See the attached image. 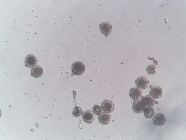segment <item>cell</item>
<instances>
[{
  "label": "cell",
  "mask_w": 186,
  "mask_h": 140,
  "mask_svg": "<svg viewBox=\"0 0 186 140\" xmlns=\"http://www.w3.org/2000/svg\"><path fill=\"white\" fill-rule=\"evenodd\" d=\"M43 74V69L40 66H36L31 70V75L35 78H39Z\"/></svg>",
  "instance_id": "cell-13"
},
{
  "label": "cell",
  "mask_w": 186,
  "mask_h": 140,
  "mask_svg": "<svg viewBox=\"0 0 186 140\" xmlns=\"http://www.w3.org/2000/svg\"><path fill=\"white\" fill-rule=\"evenodd\" d=\"M82 112L81 108L79 107L76 106L74 109L72 113L75 117H78L82 115Z\"/></svg>",
  "instance_id": "cell-15"
},
{
  "label": "cell",
  "mask_w": 186,
  "mask_h": 140,
  "mask_svg": "<svg viewBox=\"0 0 186 140\" xmlns=\"http://www.w3.org/2000/svg\"><path fill=\"white\" fill-rule=\"evenodd\" d=\"M166 119L165 116L162 113H159L156 114L154 117L153 122L156 125L161 126L164 125L165 123Z\"/></svg>",
  "instance_id": "cell-11"
},
{
  "label": "cell",
  "mask_w": 186,
  "mask_h": 140,
  "mask_svg": "<svg viewBox=\"0 0 186 140\" xmlns=\"http://www.w3.org/2000/svg\"><path fill=\"white\" fill-rule=\"evenodd\" d=\"M99 122L103 125L108 124L110 121L111 117L109 114L106 112L100 114L98 117Z\"/></svg>",
  "instance_id": "cell-12"
},
{
  "label": "cell",
  "mask_w": 186,
  "mask_h": 140,
  "mask_svg": "<svg viewBox=\"0 0 186 140\" xmlns=\"http://www.w3.org/2000/svg\"><path fill=\"white\" fill-rule=\"evenodd\" d=\"M162 94L163 91L162 88L158 86L153 87L149 92V94L155 99L160 98L162 96Z\"/></svg>",
  "instance_id": "cell-10"
},
{
  "label": "cell",
  "mask_w": 186,
  "mask_h": 140,
  "mask_svg": "<svg viewBox=\"0 0 186 140\" xmlns=\"http://www.w3.org/2000/svg\"><path fill=\"white\" fill-rule=\"evenodd\" d=\"M37 62V58L33 54H29L25 58V63L26 66L27 67L29 68L32 67L36 65Z\"/></svg>",
  "instance_id": "cell-2"
},
{
  "label": "cell",
  "mask_w": 186,
  "mask_h": 140,
  "mask_svg": "<svg viewBox=\"0 0 186 140\" xmlns=\"http://www.w3.org/2000/svg\"><path fill=\"white\" fill-rule=\"evenodd\" d=\"M94 118V113L90 110H87L84 111L82 115L83 120L86 123L90 124Z\"/></svg>",
  "instance_id": "cell-9"
},
{
  "label": "cell",
  "mask_w": 186,
  "mask_h": 140,
  "mask_svg": "<svg viewBox=\"0 0 186 140\" xmlns=\"http://www.w3.org/2000/svg\"><path fill=\"white\" fill-rule=\"evenodd\" d=\"M99 29L101 33L105 36L109 35L112 30V25L108 22H104L100 24Z\"/></svg>",
  "instance_id": "cell-3"
},
{
  "label": "cell",
  "mask_w": 186,
  "mask_h": 140,
  "mask_svg": "<svg viewBox=\"0 0 186 140\" xmlns=\"http://www.w3.org/2000/svg\"><path fill=\"white\" fill-rule=\"evenodd\" d=\"M101 107L104 112L110 113L114 110L115 106L113 103L110 100H105L102 103Z\"/></svg>",
  "instance_id": "cell-6"
},
{
  "label": "cell",
  "mask_w": 186,
  "mask_h": 140,
  "mask_svg": "<svg viewBox=\"0 0 186 140\" xmlns=\"http://www.w3.org/2000/svg\"><path fill=\"white\" fill-rule=\"evenodd\" d=\"M140 98L142 102L146 108L153 107L155 104V99L149 95H147L145 97L142 96Z\"/></svg>",
  "instance_id": "cell-4"
},
{
  "label": "cell",
  "mask_w": 186,
  "mask_h": 140,
  "mask_svg": "<svg viewBox=\"0 0 186 140\" xmlns=\"http://www.w3.org/2000/svg\"><path fill=\"white\" fill-rule=\"evenodd\" d=\"M135 83L138 88L142 89L146 88L149 84V81L146 78L140 77L135 80Z\"/></svg>",
  "instance_id": "cell-5"
},
{
  "label": "cell",
  "mask_w": 186,
  "mask_h": 140,
  "mask_svg": "<svg viewBox=\"0 0 186 140\" xmlns=\"http://www.w3.org/2000/svg\"><path fill=\"white\" fill-rule=\"evenodd\" d=\"M132 108L134 112L137 113H140L143 111L146 107L141 99H140L133 102Z\"/></svg>",
  "instance_id": "cell-8"
},
{
  "label": "cell",
  "mask_w": 186,
  "mask_h": 140,
  "mask_svg": "<svg viewBox=\"0 0 186 140\" xmlns=\"http://www.w3.org/2000/svg\"><path fill=\"white\" fill-rule=\"evenodd\" d=\"M142 95V92L141 90L138 88H131L129 92V96L134 101L140 99Z\"/></svg>",
  "instance_id": "cell-7"
},
{
  "label": "cell",
  "mask_w": 186,
  "mask_h": 140,
  "mask_svg": "<svg viewBox=\"0 0 186 140\" xmlns=\"http://www.w3.org/2000/svg\"><path fill=\"white\" fill-rule=\"evenodd\" d=\"M85 69L84 64L80 61L74 62L71 67L72 71L75 75H81L84 72Z\"/></svg>",
  "instance_id": "cell-1"
},
{
  "label": "cell",
  "mask_w": 186,
  "mask_h": 140,
  "mask_svg": "<svg viewBox=\"0 0 186 140\" xmlns=\"http://www.w3.org/2000/svg\"><path fill=\"white\" fill-rule=\"evenodd\" d=\"M146 71L149 74L153 75L156 72V69L154 65H150L147 68Z\"/></svg>",
  "instance_id": "cell-16"
},
{
  "label": "cell",
  "mask_w": 186,
  "mask_h": 140,
  "mask_svg": "<svg viewBox=\"0 0 186 140\" xmlns=\"http://www.w3.org/2000/svg\"><path fill=\"white\" fill-rule=\"evenodd\" d=\"M143 111L144 115L146 118H151L154 114V111L151 107L146 108Z\"/></svg>",
  "instance_id": "cell-14"
},
{
  "label": "cell",
  "mask_w": 186,
  "mask_h": 140,
  "mask_svg": "<svg viewBox=\"0 0 186 140\" xmlns=\"http://www.w3.org/2000/svg\"><path fill=\"white\" fill-rule=\"evenodd\" d=\"M93 113L96 115H98L101 114L102 112L101 107L100 106L96 105L93 108Z\"/></svg>",
  "instance_id": "cell-17"
}]
</instances>
